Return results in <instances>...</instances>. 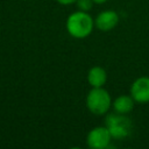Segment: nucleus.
Listing matches in <instances>:
<instances>
[{
    "label": "nucleus",
    "mask_w": 149,
    "mask_h": 149,
    "mask_svg": "<svg viewBox=\"0 0 149 149\" xmlns=\"http://www.w3.org/2000/svg\"><path fill=\"white\" fill-rule=\"evenodd\" d=\"M77 6L79 10H84V12H88L90 9H92L94 2L93 0H77Z\"/></svg>",
    "instance_id": "nucleus-9"
},
{
    "label": "nucleus",
    "mask_w": 149,
    "mask_h": 149,
    "mask_svg": "<svg viewBox=\"0 0 149 149\" xmlns=\"http://www.w3.org/2000/svg\"><path fill=\"white\" fill-rule=\"evenodd\" d=\"M86 107L94 115H104L112 107V98L104 87H92L86 95Z\"/></svg>",
    "instance_id": "nucleus-2"
},
{
    "label": "nucleus",
    "mask_w": 149,
    "mask_h": 149,
    "mask_svg": "<svg viewBox=\"0 0 149 149\" xmlns=\"http://www.w3.org/2000/svg\"><path fill=\"white\" fill-rule=\"evenodd\" d=\"M87 81L91 87H104L107 81V72L102 66H92L87 72Z\"/></svg>",
    "instance_id": "nucleus-8"
},
{
    "label": "nucleus",
    "mask_w": 149,
    "mask_h": 149,
    "mask_svg": "<svg viewBox=\"0 0 149 149\" xmlns=\"http://www.w3.org/2000/svg\"><path fill=\"white\" fill-rule=\"evenodd\" d=\"M135 105V100L133 99V97L126 95V94H121L119 97H116L114 100H112V108L115 113L119 114H128L133 111Z\"/></svg>",
    "instance_id": "nucleus-7"
},
{
    "label": "nucleus",
    "mask_w": 149,
    "mask_h": 149,
    "mask_svg": "<svg viewBox=\"0 0 149 149\" xmlns=\"http://www.w3.org/2000/svg\"><path fill=\"white\" fill-rule=\"evenodd\" d=\"M119 23V15L115 10L106 9L100 12L94 19V26L101 31H109Z\"/></svg>",
    "instance_id": "nucleus-6"
},
{
    "label": "nucleus",
    "mask_w": 149,
    "mask_h": 149,
    "mask_svg": "<svg viewBox=\"0 0 149 149\" xmlns=\"http://www.w3.org/2000/svg\"><path fill=\"white\" fill-rule=\"evenodd\" d=\"M107 1H108V0H93V2L97 3V5H102V3L107 2Z\"/></svg>",
    "instance_id": "nucleus-11"
},
{
    "label": "nucleus",
    "mask_w": 149,
    "mask_h": 149,
    "mask_svg": "<svg viewBox=\"0 0 149 149\" xmlns=\"http://www.w3.org/2000/svg\"><path fill=\"white\" fill-rule=\"evenodd\" d=\"M58 3L61 5H64V6H68V5H72V3H76L77 0H56Z\"/></svg>",
    "instance_id": "nucleus-10"
},
{
    "label": "nucleus",
    "mask_w": 149,
    "mask_h": 149,
    "mask_svg": "<svg viewBox=\"0 0 149 149\" xmlns=\"http://www.w3.org/2000/svg\"><path fill=\"white\" fill-rule=\"evenodd\" d=\"M112 135L106 126L92 128L86 136V144L92 149H105L112 141Z\"/></svg>",
    "instance_id": "nucleus-4"
},
{
    "label": "nucleus",
    "mask_w": 149,
    "mask_h": 149,
    "mask_svg": "<svg viewBox=\"0 0 149 149\" xmlns=\"http://www.w3.org/2000/svg\"><path fill=\"white\" fill-rule=\"evenodd\" d=\"M105 126L108 128L112 137L118 140H122L129 136L133 128L132 121L126 114H119L115 112L107 115Z\"/></svg>",
    "instance_id": "nucleus-3"
},
{
    "label": "nucleus",
    "mask_w": 149,
    "mask_h": 149,
    "mask_svg": "<svg viewBox=\"0 0 149 149\" xmlns=\"http://www.w3.org/2000/svg\"><path fill=\"white\" fill-rule=\"evenodd\" d=\"M94 19L88 14V12L77 10L71 13L65 22L66 31L74 38H86L91 35L94 28Z\"/></svg>",
    "instance_id": "nucleus-1"
},
{
    "label": "nucleus",
    "mask_w": 149,
    "mask_h": 149,
    "mask_svg": "<svg viewBox=\"0 0 149 149\" xmlns=\"http://www.w3.org/2000/svg\"><path fill=\"white\" fill-rule=\"evenodd\" d=\"M129 93L137 104L149 102V77L142 76L136 78L130 86Z\"/></svg>",
    "instance_id": "nucleus-5"
}]
</instances>
